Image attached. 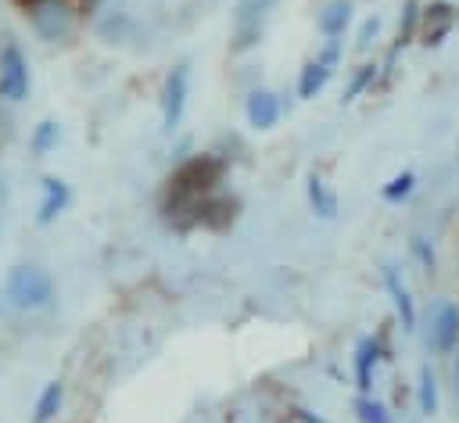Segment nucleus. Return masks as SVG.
Segmentation results:
<instances>
[{
  "label": "nucleus",
  "instance_id": "6ab92c4d",
  "mask_svg": "<svg viewBox=\"0 0 459 423\" xmlns=\"http://www.w3.org/2000/svg\"><path fill=\"white\" fill-rule=\"evenodd\" d=\"M351 409H355V419L359 423H394V416L387 412V405L380 398H373V394H359Z\"/></svg>",
  "mask_w": 459,
  "mask_h": 423
},
{
  "label": "nucleus",
  "instance_id": "f03ea898",
  "mask_svg": "<svg viewBox=\"0 0 459 423\" xmlns=\"http://www.w3.org/2000/svg\"><path fill=\"white\" fill-rule=\"evenodd\" d=\"M29 25L39 39L61 43L75 32V7L72 0H32L29 4Z\"/></svg>",
  "mask_w": 459,
  "mask_h": 423
},
{
  "label": "nucleus",
  "instance_id": "7ed1b4c3",
  "mask_svg": "<svg viewBox=\"0 0 459 423\" xmlns=\"http://www.w3.org/2000/svg\"><path fill=\"white\" fill-rule=\"evenodd\" d=\"M32 75H29V61L22 54L18 43H4L0 50V97L11 104H22L29 97Z\"/></svg>",
  "mask_w": 459,
  "mask_h": 423
},
{
  "label": "nucleus",
  "instance_id": "aec40b11",
  "mask_svg": "<svg viewBox=\"0 0 459 423\" xmlns=\"http://www.w3.org/2000/svg\"><path fill=\"white\" fill-rule=\"evenodd\" d=\"M373 82H377V61H362V65L351 72V79H348V86H344L341 100H344V104H348V100H355V97H359V93H366Z\"/></svg>",
  "mask_w": 459,
  "mask_h": 423
},
{
  "label": "nucleus",
  "instance_id": "6e6552de",
  "mask_svg": "<svg viewBox=\"0 0 459 423\" xmlns=\"http://www.w3.org/2000/svg\"><path fill=\"white\" fill-rule=\"evenodd\" d=\"M380 358H387L380 337H362L355 344L351 366H355V387H359V394H373V369H377Z\"/></svg>",
  "mask_w": 459,
  "mask_h": 423
},
{
  "label": "nucleus",
  "instance_id": "4be33fe9",
  "mask_svg": "<svg viewBox=\"0 0 459 423\" xmlns=\"http://www.w3.org/2000/svg\"><path fill=\"white\" fill-rule=\"evenodd\" d=\"M330 72H337L341 68V61H344V39L337 36V39H326L323 47H319V54H316Z\"/></svg>",
  "mask_w": 459,
  "mask_h": 423
},
{
  "label": "nucleus",
  "instance_id": "39448f33",
  "mask_svg": "<svg viewBox=\"0 0 459 423\" xmlns=\"http://www.w3.org/2000/svg\"><path fill=\"white\" fill-rule=\"evenodd\" d=\"M459 22V11L445 0H430L420 7V43L423 47H437Z\"/></svg>",
  "mask_w": 459,
  "mask_h": 423
},
{
  "label": "nucleus",
  "instance_id": "ddd939ff",
  "mask_svg": "<svg viewBox=\"0 0 459 423\" xmlns=\"http://www.w3.org/2000/svg\"><path fill=\"white\" fill-rule=\"evenodd\" d=\"M330 79H333V72H330L319 57H308V61L301 65V72H298V97H301V100H316V97L326 90Z\"/></svg>",
  "mask_w": 459,
  "mask_h": 423
},
{
  "label": "nucleus",
  "instance_id": "bb28decb",
  "mask_svg": "<svg viewBox=\"0 0 459 423\" xmlns=\"http://www.w3.org/2000/svg\"><path fill=\"white\" fill-rule=\"evenodd\" d=\"M25 4H32V0H25Z\"/></svg>",
  "mask_w": 459,
  "mask_h": 423
},
{
  "label": "nucleus",
  "instance_id": "f8f14e48",
  "mask_svg": "<svg viewBox=\"0 0 459 423\" xmlns=\"http://www.w3.org/2000/svg\"><path fill=\"white\" fill-rule=\"evenodd\" d=\"M305 197H308V208L319 215V219H337V212H341V197H337V190L323 179V176H308L305 179Z\"/></svg>",
  "mask_w": 459,
  "mask_h": 423
},
{
  "label": "nucleus",
  "instance_id": "f3484780",
  "mask_svg": "<svg viewBox=\"0 0 459 423\" xmlns=\"http://www.w3.org/2000/svg\"><path fill=\"white\" fill-rule=\"evenodd\" d=\"M420 0H405V7H402V18H398V39H394V50H402V47H409L416 36H420Z\"/></svg>",
  "mask_w": 459,
  "mask_h": 423
},
{
  "label": "nucleus",
  "instance_id": "412c9836",
  "mask_svg": "<svg viewBox=\"0 0 459 423\" xmlns=\"http://www.w3.org/2000/svg\"><path fill=\"white\" fill-rule=\"evenodd\" d=\"M412 190H416V172H409V168H405V172L391 176V179L380 186V197H384L387 204H402V201H405Z\"/></svg>",
  "mask_w": 459,
  "mask_h": 423
},
{
  "label": "nucleus",
  "instance_id": "9d476101",
  "mask_svg": "<svg viewBox=\"0 0 459 423\" xmlns=\"http://www.w3.org/2000/svg\"><path fill=\"white\" fill-rule=\"evenodd\" d=\"M384 287H387V294H391V305H394V315H398L402 330L412 333V330H416V305H412L409 287L402 283V276H398V269H394L391 262L384 265Z\"/></svg>",
  "mask_w": 459,
  "mask_h": 423
},
{
  "label": "nucleus",
  "instance_id": "393cba45",
  "mask_svg": "<svg viewBox=\"0 0 459 423\" xmlns=\"http://www.w3.org/2000/svg\"><path fill=\"white\" fill-rule=\"evenodd\" d=\"M455 351H459V348H455ZM455 380H459V358H455Z\"/></svg>",
  "mask_w": 459,
  "mask_h": 423
},
{
  "label": "nucleus",
  "instance_id": "9b49d317",
  "mask_svg": "<svg viewBox=\"0 0 459 423\" xmlns=\"http://www.w3.org/2000/svg\"><path fill=\"white\" fill-rule=\"evenodd\" d=\"M351 18H355V4H351V0H326V4L316 11V29H319L326 39H337V36L348 32Z\"/></svg>",
  "mask_w": 459,
  "mask_h": 423
},
{
  "label": "nucleus",
  "instance_id": "0eeeda50",
  "mask_svg": "<svg viewBox=\"0 0 459 423\" xmlns=\"http://www.w3.org/2000/svg\"><path fill=\"white\" fill-rule=\"evenodd\" d=\"M280 115H283L280 93H273V90H265V86H258V90L247 93V100H244V118H247L251 129L269 133V129L280 122Z\"/></svg>",
  "mask_w": 459,
  "mask_h": 423
},
{
  "label": "nucleus",
  "instance_id": "1a4fd4ad",
  "mask_svg": "<svg viewBox=\"0 0 459 423\" xmlns=\"http://www.w3.org/2000/svg\"><path fill=\"white\" fill-rule=\"evenodd\" d=\"M43 197H39V204H36V222L39 226H50L68 204H72V190H68V183L65 179H57V176H43Z\"/></svg>",
  "mask_w": 459,
  "mask_h": 423
},
{
  "label": "nucleus",
  "instance_id": "a878e982",
  "mask_svg": "<svg viewBox=\"0 0 459 423\" xmlns=\"http://www.w3.org/2000/svg\"><path fill=\"white\" fill-rule=\"evenodd\" d=\"M455 391H459V384H455Z\"/></svg>",
  "mask_w": 459,
  "mask_h": 423
},
{
  "label": "nucleus",
  "instance_id": "a211bd4d",
  "mask_svg": "<svg viewBox=\"0 0 459 423\" xmlns=\"http://www.w3.org/2000/svg\"><path fill=\"white\" fill-rule=\"evenodd\" d=\"M57 140H61V125L54 118H43V122H36V129L29 136V147H32V154L43 158V154H50L57 147Z\"/></svg>",
  "mask_w": 459,
  "mask_h": 423
},
{
  "label": "nucleus",
  "instance_id": "423d86ee",
  "mask_svg": "<svg viewBox=\"0 0 459 423\" xmlns=\"http://www.w3.org/2000/svg\"><path fill=\"white\" fill-rule=\"evenodd\" d=\"M430 348L448 355L459 348V305L455 301H437L430 312Z\"/></svg>",
  "mask_w": 459,
  "mask_h": 423
},
{
  "label": "nucleus",
  "instance_id": "5701e85b",
  "mask_svg": "<svg viewBox=\"0 0 459 423\" xmlns=\"http://www.w3.org/2000/svg\"><path fill=\"white\" fill-rule=\"evenodd\" d=\"M377 36H380V18H377V14H369V18L359 25V36H355V50H359V54H366V50L373 47V39H377Z\"/></svg>",
  "mask_w": 459,
  "mask_h": 423
},
{
  "label": "nucleus",
  "instance_id": "b1692460",
  "mask_svg": "<svg viewBox=\"0 0 459 423\" xmlns=\"http://www.w3.org/2000/svg\"><path fill=\"white\" fill-rule=\"evenodd\" d=\"M409 247H412V255L423 262V269H430V272H434V247L427 244V237H420V233H416V237L409 240Z\"/></svg>",
  "mask_w": 459,
  "mask_h": 423
},
{
  "label": "nucleus",
  "instance_id": "4468645a",
  "mask_svg": "<svg viewBox=\"0 0 459 423\" xmlns=\"http://www.w3.org/2000/svg\"><path fill=\"white\" fill-rule=\"evenodd\" d=\"M276 4H280V0H237V11H233V32H244V29L262 32V22L269 18V11H273Z\"/></svg>",
  "mask_w": 459,
  "mask_h": 423
},
{
  "label": "nucleus",
  "instance_id": "f257e3e1",
  "mask_svg": "<svg viewBox=\"0 0 459 423\" xmlns=\"http://www.w3.org/2000/svg\"><path fill=\"white\" fill-rule=\"evenodd\" d=\"M54 276L43 265H11L4 280V298L18 312H39L54 301Z\"/></svg>",
  "mask_w": 459,
  "mask_h": 423
},
{
  "label": "nucleus",
  "instance_id": "dca6fc26",
  "mask_svg": "<svg viewBox=\"0 0 459 423\" xmlns=\"http://www.w3.org/2000/svg\"><path fill=\"white\" fill-rule=\"evenodd\" d=\"M416 405H420L423 416L437 412V376H434V369L427 362L420 366V376H416Z\"/></svg>",
  "mask_w": 459,
  "mask_h": 423
},
{
  "label": "nucleus",
  "instance_id": "20e7f679",
  "mask_svg": "<svg viewBox=\"0 0 459 423\" xmlns=\"http://www.w3.org/2000/svg\"><path fill=\"white\" fill-rule=\"evenodd\" d=\"M186 97H190V65H176L161 82V129L165 133H176V125L183 122Z\"/></svg>",
  "mask_w": 459,
  "mask_h": 423
},
{
  "label": "nucleus",
  "instance_id": "2eb2a0df",
  "mask_svg": "<svg viewBox=\"0 0 459 423\" xmlns=\"http://www.w3.org/2000/svg\"><path fill=\"white\" fill-rule=\"evenodd\" d=\"M61 405H65V384L61 380L43 384V391H39V398L32 405V423H54Z\"/></svg>",
  "mask_w": 459,
  "mask_h": 423
}]
</instances>
